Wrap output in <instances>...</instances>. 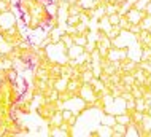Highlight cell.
Returning a JSON list of instances; mask_svg holds the SVG:
<instances>
[{
    "label": "cell",
    "mask_w": 151,
    "mask_h": 137,
    "mask_svg": "<svg viewBox=\"0 0 151 137\" xmlns=\"http://www.w3.org/2000/svg\"><path fill=\"white\" fill-rule=\"evenodd\" d=\"M122 32H124V30L119 27V24H115V26H111V29L107 32V37L110 40H113V38H116V37H119Z\"/></svg>",
    "instance_id": "1"
},
{
    "label": "cell",
    "mask_w": 151,
    "mask_h": 137,
    "mask_svg": "<svg viewBox=\"0 0 151 137\" xmlns=\"http://www.w3.org/2000/svg\"><path fill=\"white\" fill-rule=\"evenodd\" d=\"M115 123H116V118L113 117V115H110V113H105V117L102 118V124H105V126H110V128H111Z\"/></svg>",
    "instance_id": "2"
},
{
    "label": "cell",
    "mask_w": 151,
    "mask_h": 137,
    "mask_svg": "<svg viewBox=\"0 0 151 137\" xmlns=\"http://www.w3.org/2000/svg\"><path fill=\"white\" fill-rule=\"evenodd\" d=\"M65 22H67V26H76L80 22V14H68Z\"/></svg>",
    "instance_id": "3"
},
{
    "label": "cell",
    "mask_w": 151,
    "mask_h": 137,
    "mask_svg": "<svg viewBox=\"0 0 151 137\" xmlns=\"http://www.w3.org/2000/svg\"><path fill=\"white\" fill-rule=\"evenodd\" d=\"M140 27H142V29H146V30H150V29H151V14H146L145 18L140 21Z\"/></svg>",
    "instance_id": "4"
},
{
    "label": "cell",
    "mask_w": 151,
    "mask_h": 137,
    "mask_svg": "<svg viewBox=\"0 0 151 137\" xmlns=\"http://www.w3.org/2000/svg\"><path fill=\"white\" fill-rule=\"evenodd\" d=\"M107 18L108 21L111 22V26H115V24L119 22V18H121V14L119 13H111V14H107Z\"/></svg>",
    "instance_id": "5"
},
{
    "label": "cell",
    "mask_w": 151,
    "mask_h": 137,
    "mask_svg": "<svg viewBox=\"0 0 151 137\" xmlns=\"http://www.w3.org/2000/svg\"><path fill=\"white\" fill-rule=\"evenodd\" d=\"M150 34H151V29H150Z\"/></svg>",
    "instance_id": "6"
},
{
    "label": "cell",
    "mask_w": 151,
    "mask_h": 137,
    "mask_svg": "<svg viewBox=\"0 0 151 137\" xmlns=\"http://www.w3.org/2000/svg\"><path fill=\"white\" fill-rule=\"evenodd\" d=\"M150 62H151V61H150Z\"/></svg>",
    "instance_id": "7"
}]
</instances>
